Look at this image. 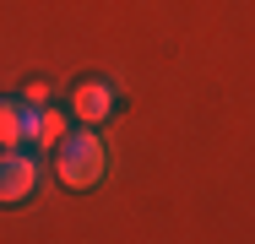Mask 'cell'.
<instances>
[{
    "label": "cell",
    "mask_w": 255,
    "mask_h": 244,
    "mask_svg": "<svg viewBox=\"0 0 255 244\" xmlns=\"http://www.w3.org/2000/svg\"><path fill=\"white\" fill-rule=\"evenodd\" d=\"M60 130H65V120H60L54 109H44V114H33V109H27V141L54 146V141H60Z\"/></svg>",
    "instance_id": "4"
},
{
    "label": "cell",
    "mask_w": 255,
    "mask_h": 244,
    "mask_svg": "<svg viewBox=\"0 0 255 244\" xmlns=\"http://www.w3.org/2000/svg\"><path fill=\"white\" fill-rule=\"evenodd\" d=\"M109 103H114V98H109V87H98V82L76 87V114H82V120H103V114H109Z\"/></svg>",
    "instance_id": "5"
},
{
    "label": "cell",
    "mask_w": 255,
    "mask_h": 244,
    "mask_svg": "<svg viewBox=\"0 0 255 244\" xmlns=\"http://www.w3.org/2000/svg\"><path fill=\"white\" fill-rule=\"evenodd\" d=\"M60 179L71 190H87V185L103 179V141L93 130H76V136L60 141Z\"/></svg>",
    "instance_id": "1"
},
{
    "label": "cell",
    "mask_w": 255,
    "mask_h": 244,
    "mask_svg": "<svg viewBox=\"0 0 255 244\" xmlns=\"http://www.w3.org/2000/svg\"><path fill=\"white\" fill-rule=\"evenodd\" d=\"M16 141H27V109L22 103H0V146L11 152Z\"/></svg>",
    "instance_id": "3"
},
{
    "label": "cell",
    "mask_w": 255,
    "mask_h": 244,
    "mask_svg": "<svg viewBox=\"0 0 255 244\" xmlns=\"http://www.w3.org/2000/svg\"><path fill=\"white\" fill-rule=\"evenodd\" d=\"M38 185V163L27 152H0V201H22Z\"/></svg>",
    "instance_id": "2"
}]
</instances>
